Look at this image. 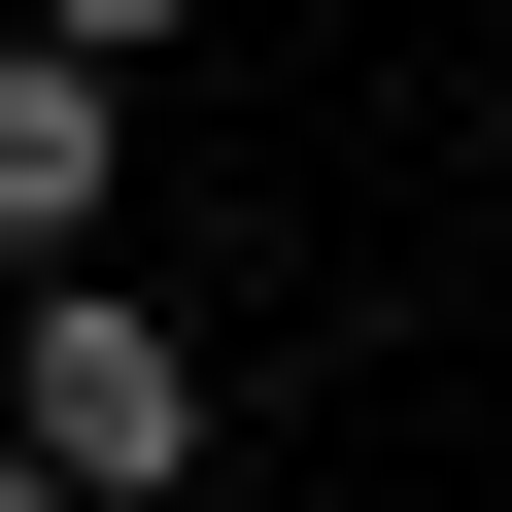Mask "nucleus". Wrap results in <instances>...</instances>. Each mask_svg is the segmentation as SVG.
<instances>
[{
	"mask_svg": "<svg viewBox=\"0 0 512 512\" xmlns=\"http://www.w3.org/2000/svg\"><path fill=\"white\" fill-rule=\"evenodd\" d=\"M0 512H69V478H35V410H0Z\"/></svg>",
	"mask_w": 512,
	"mask_h": 512,
	"instance_id": "20e7f679",
	"label": "nucleus"
},
{
	"mask_svg": "<svg viewBox=\"0 0 512 512\" xmlns=\"http://www.w3.org/2000/svg\"><path fill=\"white\" fill-rule=\"evenodd\" d=\"M0 410H35V478H69V512H171V478H205V342H171L137 274H103V239L35 274V342H0Z\"/></svg>",
	"mask_w": 512,
	"mask_h": 512,
	"instance_id": "f257e3e1",
	"label": "nucleus"
},
{
	"mask_svg": "<svg viewBox=\"0 0 512 512\" xmlns=\"http://www.w3.org/2000/svg\"><path fill=\"white\" fill-rule=\"evenodd\" d=\"M35 35H103V69H137V35H205V0H35Z\"/></svg>",
	"mask_w": 512,
	"mask_h": 512,
	"instance_id": "7ed1b4c3",
	"label": "nucleus"
},
{
	"mask_svg": "<svg viewBox=\"0 0 512 512\" xmlns=\"http://www.w3.org/2000/svg\"><path fill=\"white\" fill-rule=\"evenodd\" d=\"M478 171H512V35H478Z\"/></svg>",
	"mask_w": 512,
	"mask_h": 512,
	"instance_id": "39448f33",
	"label": "nucleus"
},
{
	"mask_svg": "<svg viewBox=\"0 0 512 512\" xmlns=\"http://www.w3.org/2000/svg\"><path fill=\"white\" fill-rule=\"evenodd\" d=\"M103 171H137L103 35H35V0H0V274H69V239H103Z\"/></svg>",
	"mask_w": 512,
	"mask_h": 512,
	"instance_id": "f03ea898",
	"label": "nucleus"
}]
</instances>
